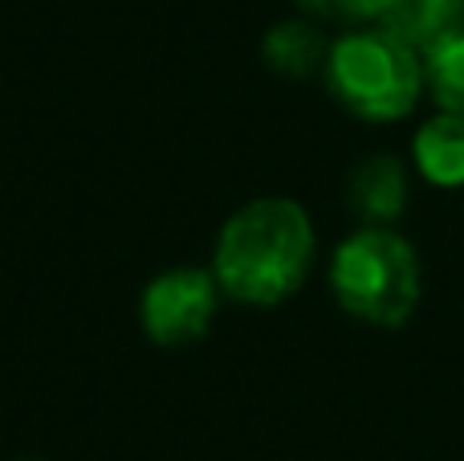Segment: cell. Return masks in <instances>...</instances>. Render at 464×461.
<instances>
[{"mask_svg": "<svg viewBox=\"0 0 464 461\" xmlns=\"http://www.w3.org/2000/svg\"><path fill=\"white\" fill-rule=\"evenodd\" d=\"M411 163L436 188H464V114L440 111L411 139Z\"/></svg>", "mask_w": 464, "mask_h": 461, "instance_id": "obj_5", "label": "cell"}, {"mask_svg": "<svg viewBox=\"0 0 464 461\" xmlns=\"http://www.w3.org/2000/svg\"><path fill=\"white\" fill-rule=\"evenodd\" d=\"M261 57L281 78H314V74L326 70L330 41L314 16H297V21H281L265 33Z\"/></svg>", "mask_w": 464, "mask_h": 461, "instance_id": "obj_6", "label": "cell"}, {"mask_svg": "<svg viewBox=\"0 0 464 461\" xmlns=\"http://www.w3.org/2000/svg\"><path fill=\"white\" fill-rule=\"evenodd\" d=\"M346 196H351V209L359 212L367 225H387L403 212L408 204V176H403V163L392 160V155H371L354 168L351 184H346Z\"/></svg>", "mask_w": 464, "mask_h": 461, "instance_id": "obj_7", "label": "cell"}, {"mask_svg": "<svg viewBox=\"0 0 464 461\" xmlns=\"http://www.w3.org/2000/svg\"><path fill=\"white\" fill-rule=\"evenodd\" d=\"M330 290L351 319L392 331L420 307V258L395 229L362 225L330 258Z\"/></svg>", "mask_w": 464, "mask_h": 461, "instance_id": "obj_2", "label": "cell"}, {"mask_svg": "<svg viewBox=\"0 0 464 461\" xmlns=\"http://www.w3.org/2000/svg\"><path fill=\"white\" fill-rule=\"evenodd\" d=\"M387 0H297L305 16L314 21H338V25H367L383 16Z\"/></svg>", "mask_w": 464, "mask_h": 461, "instance_id": "obj_10", "label": "cell"}, {"mask_svg": "<svg viewBox=\"0 0 464 461\" xmlns=\"http://www.w3.org/2000/svg\"><path fill=\"white\" fill-rule=\"evenodd\" d=\"M314 266V221L289 196H256L225 221L212 274L240 307H277L302 290Z\"/></svg>", "mask_w": 464, "mask_h": 461, "instance_id": "obj_1", "label": "cell"}, {"mask_svg": "<svg viewBox=\"0 0 464 461\" xmlns=\"http://www.w3.org/2000/svg\"><path fill=\"white\" fill-rule=\"evenodd\" d=\"M375 25H383L416 54H424L440 37L464 29V0H387Z\"/></svg>", "mask_w": 464, "mask_h": 461, "instance_id": "obj_8", "label": "cell"}, {"mask_svg": "<svg viewBox=\"0 0 464 461\" xmlns=\"http://www.w3.org/2000/svg\"><path fill=\"white\" fill-rule=\"evenodd\" d=\"M220 282L212 270L176 266L151 278L139 302V323L143 335L160 348H184L208 335L212 319L220 310Z\"/></svg>", "mask_w": 464, "mask_h": 461, "instance_id": "obj_4", "label": "cell"}, {"mask_svg": "<svg viewBox=\"0 0 464 461\" xmlns=\"http://www.w3.org/2000/svg\"><path fill=\"white\" fill-rule=\"evenodd\" d=\"M420 65H424V90L436 98V106L464 114V29L428 45L420 54Z\"/></svg>", "mask_w": 464, "mask_h": 461, "instance_id": "obj_9", "label": "cell"}, {"mask_svg": "<svg viewBox=\"0 0 464 461\" xmlns=\"http://www.w3.org/2000/svg\"><path fill=\"white\" fill-rule=\"evenodd\" d=\"M326 90L346 114L362 123H395L416 111L424 94V65L411 45L375 25L351 29L346 37L330 41L326 57Z\"/></svg>", "mask_w": 464, "mask_h": 461, "instance_id": "obj_3", "label": "cell"}]
</instances>
